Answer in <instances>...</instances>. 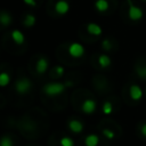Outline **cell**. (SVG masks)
Masks as SVG:
<instances>
[{"instance_id": "484cf974", "label": "cell", "mask_w": 146, "mask_h": 146, "mask_svg": "<svg viewBox=\"0 0 146 146\" xmlns=\"http://www.w3.org/2000/svg\"><path fill=\"white\" fill-rule=\"evenodd\" d=\"M140 131H141V133H143V136H145V137H146V122L141 124V128H140Z\"/></svg>"}, {"instance_id": "2e32d148", "label": "cell", "mask_w": 146, "mask_h": 146, "mask_svg": "<svg viewBox=\"0 0 146 146\" xmlns=\"http://www.w3.org/2000/svg\"><path fill=\"white\" fill-rule=\"evenodd\" d=\"M36 23V17L32 14H26L25 17H24V21H23V25L25 27H32L34 26Z\"/></svg>"}, {"instance_id": "5bb4252c", "label": "cell", "mask_w": 146, "mask_h": 146, "mask_svg": "<svg viewBox=\"0 0 146 146\" xmlns=\"http://www.w3.org/2000/svg\"><path fill=\"white\" fill-rule=\"evenodd\" d=\"M98 144H99V137L96 133H90L84 138L86 146H98Z\"/></svg>"}, {"instance_id": "3957f363", "label": "cell", "mask_w": 146, "mask_h": 146, "mask_svg": "<svg viewBox=\"0 0 146 146\" xmlns=\"http://www.w3.org/2000/svg\"><path fill=\"white\" fill-rule=\"evenodd\" d=\"M144 16V11L140 7L138 6H135L131 1L128 2V17L131 19V21H140Z\"/></svg>"}, {"instance_id": "7402d4cb", "label": "cell", "mask_w": 146, "mask_h": 146, "mask_svg": "<svg viewBox=\"0 0 146 146\" xmlns=\"http://www.w3.org/2000/svg\"><path fill=\"white\" fill-rule=\"evenodd\" d=\"M102 48H103L104 50H106V51L111 50V49H112V43H111V41H110L108 39H104V40L102 41Z\"/></svg>"}, {"instance_id": "44dd1931", "label": "cell", "mask_w": 146, "mask_h": 146, "mask_svg": "<svg viewBox=\"0 0 146 146\" xmlns=\"http://www.w3.org/2000/svg\"><path fill=\"white\" fill-rule=\"evenodd\" d=\"M136 72H137V75H138L140 79H146V65L137 66Z\"/></svg>"}, {"instance_id": "cb8c5ba5", "label": "cell", "mask_w": 146, "mask_h": 146, "mask_svg": "<svg viewBox=\"0 0 146 146\" xmlns=\"http://www.w3.org/2000/svg\"><path fill=\"white\" fill-rule=\"evenodd\" d=\"M54 72L56 73V75H57V76H62V75L64 74L65 70H64V67H63V66H59V65H58V66H56V67H55Z\"/></svg>"}, {"instance_id": "83f0119b", "label": "cell", "mask_w": 146, "mask_h": 146, "mask_svg": "<svg viewBox=\"0 0 146 146\" xmlns=\"http://www.w3.org/2000/svg\"><path fill=\"white\" fill-rule=\"evenodd\" d=\"M143 1H146V0H143Z\"/></svg>"}, {"instance_id": "4fadbf2b", "label": "cell", "mask_w": 146, "mask_h": 146, "mask_svg": "<svg viewBox=\"0 0 146 146\" xmlns=\"http://www.w3.org/2000/svg\"><path fill=\"white\" fill-rule=\"evenodd\" d=\"M94 6H95V9L99 13H105L110 8V3L107 0H96Z\"/></svg>"}, {"instance_id": "603a6c76", "label": "cell", "mask_w": 146, "mask_h": 146, "mask_svg": "<svg viewBox=\"0 0 146 146\" xmlns=\"http://www.w3.org/2000/svg\"><path fill=\"white\" fill-rule=\"evenodd\" d=\"M103 135H104L107 139H113V138L115 137V132L112 131L111 129H104V130H103Z\"/></svg>"}, {"instance_id": "ffe728a7", "label": "cell", "mask_w": 146, "mask_h": 146, "mask_svg": "<svg viewBox=\"0 0 146 146\" xmlns=\"http://www.w3.org/2000/svg\"><path fill=\"white\" fill-rule=\"evenodd\" d=\"M102 111H103V113H104L105 115L112 114V112H113V105H112V103H111V102H105V103L103 104Z\"/></svg>"}, {"instance_id": "d6986e66", "label": "cell", "mask_w": 146, "mask_h": 146, "mask_svg": "<svg viewBox=\"0 0 146 146\" xmlns=\"http://www.w3.org/2000/svg\"><path fill=\"white\" fill-rule=\"evenodd\" d=\"M0 146H14V141L10 136H2L0 138Z\"/></svg>"}, {"instance_id": "9a60e30c", "label": "cell", "mask_w": 146, "mask_h": 146, "mask_svg": "<svg viewBox=\"0 0 146 146\" xmlns=\"http://www.w3.org/2000/svg\"><path fill=\"white\" fill-rule=\"evenodd\" d=\"M98 64L100 65V67L106 68V67H108V66L112 64V59H111V57H110L108 55L102 54V55H99V57H98Z\"/></svg>"}, {"instance_id": "6da1fadb", "label": "cell", "mask_w": 146, "mask_h": 146, "mask_svg": "<svg viewBox=\"0 0 146 146\" xmlns=\"http://www.w3.org/2000/svg\"><path fill=\"white\" fill-rule=\"evenodd\" d=\"M72 86V82H49L42 87V91L49 97H56L62 95L67 87Z\"/></svg>"}, {"instance_id": "52a82bcc", "label": "cell", "mask_w": 146, "mask_h": 146, "mask_svg": "<svg viewBox=\"0 0 146 146\" xmlns=\"http://www.w3.org/2000/svg\"><path fill=\"white\" fill-rule=\"evenodd\" d=\"M67 127L70 129V131H72L73 133H80L83 131V123L79 120H75V119H71L68 122H67Z\"/></svg>"}, {"instance_id": "7a4b0ae2", "label": "cell", "mask_w": 146, "mask_h": 146, "mask_svg": "<svg viewBox=\"0 0 146 146\" xmlns=\"http://www.w3.org/2000/svg\"><path fill=\"white\" fill-rule=\"evenodd\" d=\"M33 87V83L32 81L29 79V78H25V76H22L19 79L16 80L15 82V90L18 95H26L31 91Z\"/></svg>"}, {"instance_id": "ac0fdd59", "label": "cell", "mask_w": 146, "mask_h": 146, "mask_svg": "<svg viewBox=\"0 0 146 146\" xmlns=\"http://www.w3.org/2000/svg\"><path fill=\"white\" fill-rule=\"evenodd\" d=\"M59 145L60 146H74V140L68 136H64L59 139Z\"/></svg>"}, {"instance_id": "4316f807", "label": "cell", "mask_w": 146, "mask_h": 146, "mask_svg": "<svg viewBox=\"0 0 146 146\" xmlns=\"http://www.w3.org/2000/svg\"><path fill=\"white\" fill-rule=\"evenodd\" d=\"M129 1H131V0H128V2H129Z\"/></svg>"}, {"instance_id": "ba28073f", "label": "cell", "mask_w": 146, "mask_h": 146, "mask_svg": "<svg viewBox=\"0 0 146 146\" xmlns=\"http://www.w3.org/2000/svg\"><path fill=\"white\" fill-rule=\"evenodd\" d=\"M129 95H130L131 99L139 100L143 97V90L138 84H131L129 88Z\"/></svg>"}, {"instance_id": "7c38bea8", "label": "cell", "mask_w": 146, "mask_h": 146, "mask_svg": "<svg viewBox=\"0 0 146 146\" xmlns=\"http://www.w3.org/2000/svg\"><path fill=\"white\" fill-rule=\"evenodd\" d=\"M13 23V16L8 11H1L0 13V24L2 26H9Z\"/></svg>"}, {"instance_id": "9c48e42d", "label": "cell", "mask_w": 146, "mask_h": 146, "mask_svg": "<svg viewBox=\"0 0 146 146\" xmlns=\"http://www.w3.org/2000/svg\"><path fill=\"white\" fill-rule=\"evenodd\" d=\"M10 38L18 46H21L25 42V35L21 30H13L11 33H10Z\"/></svg>"}, {"instance_id": "277c9868", "label": "cell", "mask_w": 146, "mask_h": 146, "mask_svg": "<svg viewBox=\"0 0 146 146\" xmlns=\"http://www.w3.org/2000/svg\"><path fill=\"white\" fill-rule=\"evenodd\" d=\"M84 51H86L84 47L81 43H79V42H72V43H70V46L67 48L68 55L72 56L73 58H80V57H82L84 55Z\"/></svg>"}, {"instance_id": "e0dca14e", "label": "cell", "mask_w": 146, "mask_h": 146, "mask_svg": "<svg viewBox=\"0 0 146 146\" xmlns=\"http://www.w3.org/2000/svg\"><path fill=\"white\" fill-rule=\"evenodd\" d=\"M10 82V75L7 72H1L0 73V87H7Z\"/></svg>"}, {"instance_id": "d4e9b609", "label": "cell", "mask_w": 146, "mask_h": 146, "mask_svg": "<svg viewBox=\"0 0 146 146\" xmlns=\"http://www.w3.org/2000/svg\"><path fill=\"white\" fill-rule=\"evenodd\" d=\"M23 2L26 6H30V7H35L36 6V1L35 0H23Z\"/></svg>"}, {"instance_id": "8fae6325", "label": "cell", "mask_w": 146, "mask_h": 146, "mask_svg": "<svg viewBox=\"0 0 146 146\" xmlns=\"http://www.w3.org/2000/svg\"><path fill=\"white\" fill-rule=\"evenodd\" d=\"M87 32L91 35L99 36L103 33V29L100 27V25H98L96 23H88L87 24Z\"/></svg>"}, {"instance_id": "5b68a950", "label": "cell", "mask_w": 146, "mask_h": 146, "mask_svg": "<svg viewBox=\"0 0 146 146\" xmlns=\"http://www.w3.org/2000/svg\"><path fill=\"white\" fill-rule=\"evenodd\" d=\"M96 108H97V103H96V100H94L91 98L86 99L81 106V110L84 114H92V113H95Z\"/></svg>"}, {"instance_id": "8992f818", "label": "cell", "mask_w": 146, "mask_h": 146, "mask_svg": "<svg viewBox=\"0 0 146 146\" xmlns=\"http://www.w3.org/2000/svg\"><path fill=\"white\" fill-rule=\"evenodd\" d=\"M71 9L70 3L66 0H58L55 3V10L58 15H66Z\"/></svg>"}, {"instance_id": "30bf717a", "label": "cell", "mask_w": 146, "mask_h": 146, "mask_svg": "<svg viewBox=\"0 0 146 146\" xmlns=\"http://www.w3.org/2000/svg\"><path fill=\"white\" fill-rule=\"evenodd\" d=\"M49 67V60L46 58V57H40L36 62V65H35V68H36V72L39 74H43Z\"/></svg>"}]
</instances>
